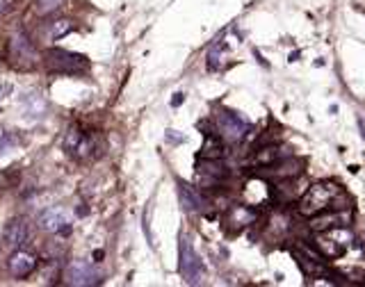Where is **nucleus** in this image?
I'll return each instance as SVG.
<instances>
[{"label":"nucleus","mask_w":365,"mask_h":287,"mask_svg":"<svg viewBox=\"0 0 365 287\" xmlns=\"http://www.w3.org/2000/svg\"><path fill=\"white\" fill-rule=\"evenodd\" d=\"M340 201L349 203L340 185H336V183H315V185L308 187L302 198H299L297 212L302 217L310 219V217H315L320 212H329V210H342L345 205H340Z\"/></svg>","instance_id":"obj_1"},{"label":"nucleus","mask_w":365,"mask_h":287,"mask_svg":"<svg viewBox=\"0 0 365 287\" xmlns=\"http://www.w3.org/2000/svg\"><path fill=\"white\" fill-rule=\"evenodd\" d=\"M41 60H44L48 73H55V75H78L89 69V62L85 55L62 50V48H48L41 55Z\"/></svg>","instance_id":"obj_2"},{"label":"nucleus","mask_w":365,"mask_h":287,"mask_svg":"<svg viewBox=\"0 0 365 287\" xmlns=\"http://www.w3.org/2000/svg\"><path fill=\"white\" fill-rule=\"evenodd\" d=\"M7 60L18 71H32L37 66L39 58H37L35 43H32V39L26 35L23 30H18V32H14L12 37H9V41H7Z\"/></svg>","instance_id":"obj_3"},{"label":"nucleus","mask_w":365,"mask_h":287,"mask_svg":"<svg viewBox=\"0 0 365 287\" xmlns=\"http://www.w3.org/2000/svg\"><path fill=\"white\" fill-rule=\"evenodd\" d=\"M349 242H352V233L347 230V226H338V228H329V230H322V233H315V249L320 251V256L327 260H336L345 256Z\"/></svg>","instance_id":"obj_4"},{"label":"nucleus","mask_w":365,"mask_h":287,"mask_svg":"<svg viewBox=\"0 0 365 287\" xmlns=\"http://www.w3.org/2000/svg\"><path fill=\"white\" fill-rule=\"evenodd\" d=\"M64 151H67L73 160L85 162V160H92L96 151V141L87 130L73 126L69 128L67 135H64Z\"/></svg>","instance_id":"obj_5"},{"label":"nucleus","mask_w":365,"mask_h":287,"mask_svg":"<svg viewBox=\"0 0 365 287\" xmlns=\"http://www.w3.org/2000/svg\"><path fill=\"white\" fill-rule=\"evenodd\" d=\"M214 124H217V135L229 144L244 139V135L249 132V121H244L235 112H229V109H222V112L214 117Z\"/></svg>","instance_id":"obj_6"},{"label":"nucleus","mask_w":365,"mask_h":287,"mask_svg":"<svg viewBox=\"0 0 365 287\" xmlns=\"http://www.w3.org/2000/svg\"><path fill=\"white\" fill-rule=\"evenodd\" d=\"M178 269H180L182 278H185V283H190V285L201 283V278L206 276V267H203L201 258L197 256V251L192 249V244L185 237L180 239V264H178Z\"/></svg>","instance_id":"obj_7"},{"label":"nucleus","mask_w":365,"mask_h":287,"mask_svg":"<svg viewBox=\"0 0 365 287\" xmlns=\"http://www.w3.org/2000/svg\"><path fill=\"white\" fill-rule=\"evenodd\" d=\"M37 224L41 230H46V233L58 235V233H64V230H69L73 226V215L67 207H48L39 215Z\"/></svg>","instance_id":"obj_8"},{"label":"nucleus","mask_w":365,"mask_h":287,"mask_svg":"<svg viewBox=\"0 0 365 287\" xmlns=\"http://www.w3.org/2000/svg\"><path fill=\"white\" fill-rule=\"evenodd\" d=\"M302 173H304V160L299 158H281L274 164H267L265 167L267 178H276V180H293Z\"/></svg>","instance_id":"obj_9"},{"label":"nucleus","mask_w":365,"mask_h":287,"mask_svg":"<svg viewBox=\"0 0 365 287\" xmlns=\"http://www.w3.org/2000/svg\"><path fill=\"white\" fill-rule=\"evenodd\" d=\"M37 264L39 262H37L35 256H32V253L16 249L7 260V269H9V274L14 276V278H28V276H32L37 271Z\"/></svg>","instance_id":"obj_10"},{"label":"nucleus","mask_w":365,"mask_h":287,"mask_svg":"<svg viewBox=\"0 0 365 287\" xmlns=\"http://www.w3.org/2000/svg\"><path fill=\"white\" fill-rule=\"evenodd\" d=\"M28 239V224L23 219H9L3 228V247L5 249H21Z\"/></svg>","instance_id":"obj_11"},{"label":"nucleus","mask_w":365,"mask_h":287,"mask_svg":"<svg viewBox=\"0 0 365 287\" xmlns=\"http://www.w3.org/2000/svg\"><path fill=\"white\" fill-rule=\"evenodd\" d=\"M67 283L69 285H92L99 278V274L92 267V262L87 260H73L67 267Z\"/></svg>","instance_id":"obj_12"},{"label":"nucleus","mask_w":365,"mask_h":287,"mask_svg":"<svg viewBox=\"0 0 365 287\" xmlns=\"http://www.w3.org/2000/svg\"><path fill=\"white\" fill-rule=\"evenodd\" d=\"M310 230L313 233H322V230L338 228V226H349V215H342L338 210H329V212H320L310 217Z\"/></svg>","instance_id":"obj_13"},{"label":"nucleus","mask_w":365,"mask_h":287,"mask_svg":"<svg viewBox=\"0 0 365 287\" xmlns=\"http://www.w3.org/2000/svg\"><path fill=\"white\" fill-rule=\"evenodd\" d=\"M256 219H258V212H256L251 205H233L227 215V224L233 230H242L246 226L256 224Z\"/></svg>","instance_id":"obj_14"},{"label":"nucleus","mask_w":365,"mask_h":287,"mask_svg":"<svg viewBox=\"0 0 365 287\" xmlns=\"http://www.w3.org/2000/svg\"><path fill=\"white\" fill-rule=\"evenodd\" d=\"M73 28H76V23H73L71 18L48 21V23H41V39H44V41H58L62 37H67Z\"/></svg>","instance_id":"obj_15"},{"label":"nucleus","mask_w":365,"mask_h":287,"mask_svg":"<svg viewBox=\"0 0 365 287\" xmlns=\"http://www.w3.org/2000/svg\"><path fill=\"white\" fill-rule=\"evenodd\" d=\"M281 158H285V151L278 146V144H267V146H261L258 151H254L251 164L254 167H267V164H274Z\"/></svg>","instance_id":"obj_16"},{"label":"nucleus","mask_w":365,"mask_h":287,"mask_svg":"<svg viewBox=\"0 0 365 287\" xmlns=\"http://www.w3.org/2000/svg\"><path fill=\"white\" fill-rule=\"evenodd\" d=\"M293 256H295V260H297V264H299V269H302L308 278H315V276H334L331 271H327V267L325 264H322L320 260H315V258H308V256H304V253H297V251H293Z\"/></svg>","instance_id":"obj_17"},{"label":"nucleus","mask_w":365,"mask_h":287,"mask_svg":"<svg viewBox=\"0 0 365 287\" xmlns=\"http://www.w3.org/2000/svg\"><path fill=\"white\" fill-rule=\"evenodd\" d=\"M178 196H180V203L185 210H201L203 207V198L201 194L190 187L187 183H178Z\"/></svg>","instance_id":"obj_18"},{"label":"nucleus","mask_w":365,"mask_h":287,"mask_svg":"<svg viewBox=\"0 0 365 287\" xmlns=\"http://www.w3.org/2000/svg\"><path fill=\"white\" fill-rule=\"evenodd\" d=\"M224 156V139L219 135H206V141L201 146L203 160H219Z\"/></svg>","instance_id":"obj_19"},{"label":"nucleus","mask_w":365,"mask_h":287,"mask_svg":"<svg viewBox=\"0 0 365 287\" xmlns=\"http://www.w3.org/2000/svg\"><path fill=\"white\" fill-rule=\"evenodd\" d=\"M64 5V0H35V14L37 16H50Z\"/></svg>","instance_id":"obj_20"},{"label":"nucleus","mask_w":365,"mask_h":287,"mask_svg":"<svg viewBox=\"0 0 365 287\" xmlns=\"http://www.w3.org/2000/svg\"><path fill=\"white\" fill-rule=\"evenodd\" d=\"M14 5V0H0V16H5L9 9H12Z\"/></svg>","instance_id":"obj_21"},{"label":"nucleus","mask_w":365,"mask_h":287,"mask_svg":"<svg viewBox=\"0 0 365 287\" xmlns=\"http://www.w3.org/2000/svg\"><path fill=\"white\" fill-rule=\"evenodd\" d=\"M182 98H185V96H182V94H176V98H174V101H171V105H174V107H176V105H180V103H182Z\"/></svg>","instance_id":"obj_22"}]
</instances>
